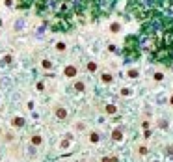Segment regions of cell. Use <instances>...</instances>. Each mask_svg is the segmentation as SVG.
Segmentation results:
<instances>
[{
    "instance_id": "1",
    "label": "cell",
    "mask_w": 173,
    "mask_h": 162,
    "mask_svg": "<svg viewBox=\"0 0 173 162\" xmlns=\"http://www.w3.org/2000/svg\"><path fill=\"white\" fill-rule=\"evenodd\" d=\"M64 75L67 78H74L78 75V67L74 65V64H69V65H65V69H64Z\"/></svg>"
},
{
    "instance_id": "2",
    "label": "cell",
    "mask_w": 173,
    "mask_h": 162,
    "mask_svg": "<svg viewBox=\"0 0 173 162\" xmlns=\"http://www.w3.org/2000/svg\"><path fill=\"white\" fill-rule=\"evenodd\" d=\"M71 11V2L69 0H61V2H58V13H69Z\"/></svg>"
},
{
    "instance_id": "3",
    "label": "cell",
    "mask_w": 173,
    "mask_h": 162,
    "mask_svg": "<svg viewBox=\"0 0 173 162\" xmlns=\"http://www.w3.org/2000/svg\"><path fill=\"white\" fill-rule=\"evenodd\" d=\"M54 116L61 121L67 119V108H65V106H56V108H54Z\"/></svg>"
},
{
    "instance_id": "4",
    "label": "cell",
    "mask_w": 173,
    "mask_h": 162,
    "mask_svg": "<svg viewBox=\"0 0 173 162\" xmlns=\"http://www.w3.org/2000/svg\"><path fill=\"white\" fill-rule=\"evenodd\" d=\"M88 138H89V144H93V145H97L101 142V134L97 130H88Z\"/></svg>"
},
{
    "instance_id": "5",
    "label": "cell",
    "mask_w": 173,
    "mask_h": 162,
    "mask_svg": "<svg viewBox=\"0 0 173 162\" xmlns=\"http://www.w3.org/2000/svg\"><path fill=\"white\" fill-rule=\"evenodd\" d=\"M101 82H103V84H112L114 82V75L108 73V71H103V73H101Z\"/></svg>"
},
{
    "instance_id": "6",
    "label": "cell",
    "mask_w": 173,
    "mask_h": 162,
    "mask_svg": "<svg viewBox=\"0 0 173 162\" xmlns=\"http://www.w3.org/2000/svg\"><path fill=\"white\" fill-rule=\"evenodd\" d=\"M74 130H76V132H88V125H86V121H74Z\"/></svg>"
},
{
    "instance_id": "7",
    "label": "cell",
    "mask_w": 173,
    "mask_h": 162,
    "mask_svg": "<svg viewBox=\"0 0 173 162\" xmlns=\"http://www.w3.org/2000/svg\"><path fill=\"white\" fill-rule=\"evenodd\" d=\"M24 117H21V116H15V117H11V125L13 127H17V129H21V127H24Z\"/></svg>"
},
{
    "instance_id": "8",
    "label": "cell",
    "mask_w": 173,
    "mask_h": 162,
    "mask_svg": "<svg viewBox=\"0 0 173 162\" xmlns=\"http://www.w3.org/2000/svg\"><path fill=\"white\" fill-rule=\"evenodd\" d=\"M112 140L114 142H121V140H123V130H121L119 127H116L112 130Z\"/></svg>"
},
{
    "instance_id": "9",
    "label": "cell",
    "mask_w": 173,
    "mask_h": 162,
    "mask_svg": "<svg viewBox=\"0 0 173 162\" xmlns=\"http://www.w3.org/2000/svg\"><path fill=\"white\" fill-rule=\"evenodd\" d=\"M30 144H32L34 147H39V145L43 144V136L41 134H34V136H30Z\"/></svg>"
},
{
    "instance_id": "10",
    "label": "cell",
    "mask_w": 173,
    "mask_h": 162,
    "mask_svg": "<svg viewBox=\"0 0 173 162\" xmlns=\"http://www.w3.org/2000/svg\"><path fill=\"white\" fill-rule=\"evenodd\" d=\"M104 114H108V116H116L117 114V106L116 104H106L104 106Z\"/></svg>"
},
{
    "instance_id": "11",
    "label": "cell",
    "mask_w": 173,
    "mask_h": 162,
    "mask_svg": "<svg viewBox=\"0 0 173 162\" xmlns=\"http://www.w3.org/2000/svg\"><path fill=\"white\" fill-rule=\"evenodd\" d=\"M69 145H71V138H64V140L58 144V149H61V151H65V149H69Z\"/></svg>"
},
{
    "instance_id": "12",
    "label": "cell",
    "mask_w": 173,
    "mask_h": 162,
    "mask_svg": "<svg viewBox=\"0 0 173 162\" xmlns=\"http://www.w3.org/2000/svg\"><path fill=\"white\" fill-rule=\"evenodd\" d=\"M73 88H74V92H78V93H82L86 89V84L82 80H74V84H73Z\"/></svg>"
},
{
    "instance_id": "13",
    "label": "cell",
    "mask_w": 173,
    "mask_h": 162,
    "mask_svg": "<svg viewBox=\"0 0 173 162\" xmlns=\"http://www.w3.org/2000/svg\"><path fill=\"white\" fill-rule=\"evenodd\" d=\"M86 69H88L89 73H95V71L99 69V65H97L95 62H88V65H86Z\"/></svg>"
},
{
    "instance_id": "14",
    "label": "cell",
    "mask_w": 173,
    "mask_h": 162,
    "mask_svg": "<svg viewBox=\"0 0 173 162\" xmlns=\"http://www.w3.org/2000/svg\"><path fill=\"white\" fill-rule=\"evenodd\" d=\"M41 67L45 71H50V69H52V62H50V60H41Z\"/></svg>"
},
{
    "instance_id": "15",
    "label": "cell",
    "mask_w": 173,
    "mask_h": 162,
    "mask_svg": "<svg viewBox=\"0 0 173 162\" xmlns=\"http://www.w3.org/2000/svg\"><path fill=\"white\" fill-rule=\"evenodd\" d=\"M65 49H67V45H65V43H56V50L58 52H65Z\"/></svg>"
},
{
    "instance_id": "16",
    "label": "cell",
    "mask_w": 173,
    "mask_h": 162,
    "mask_svg": "<svg viewBox=\"0 0 173 162\" xmlns=\"http://www.w3.org/2000/svg\"><path fill=\"white\" fill-rule=\"evenodd\" d=\"M138 155L140 157H145V155H147V147H145V145H140V147H138Z\"/></svg>"
},
{
    "instance_id": "17",
    "label": "cell",
    "mask_w": 173,
    "mask_h": 162,
    "mask_svg": "<svg viewBox=\"0 0 173 162\" xmlns=\"http://www.w3.org/2000/svg\"><path fill=\"white\" fill-rule=\"evenodd\" d=\"M30 6V0H19V7H28Z\"/></svg>"
},
{
    "instance_id": "18",
    "label": "cell",
    "mask_w": 173,
    "mask_h": 162,
    "mask_svg": "<svg viewBox=\"0 0 173 162\" xmlns=\"http://www.w3.org/2000/svg\"><path fill=\"white\" fill-rule=\"evenodd\" d=\"M101 162H117V159H116V157H112V159H110V157H103Z\"/></svg>"
},
{
    "instance_id": "19",
    "label": "cell",
    "mask_w": 173,
    "mask_h": 162,
    "mask_svg": "<svg viewBox=\"0 0 173 162\" xmlns=\"http://www.w3.org/2000/svg\"><path fill=\"white\" fill-rule=\"evenodd\" d=\"M155 80H156V82H162V80H164V75H162V73H155Z\"/></svg>"
},
{
    "instance_id": "20",
    "label": "cell",
    "mask_w": 173,
    "mask_h": 162,
    "mask_svg": "<svg viewBox=\"0 0 173 162\" xmlns=\"http://www.w3.org/2000/svg\"><path fill=\"white\" fill-rule=\"evenodd\" d=\"M45 2H47V0H35V6H37L39 9H43V6H45Z\"/></svg>"
},
{
    "instance_id": "21",
    "label": "cell",
    "mask_w": 173,
    "mask_h": 162,
    "mask_svg": "<svg viewBox=\"0 0 173 162\" xmlns=\"http://www.w3.org/2000/svg\"><path fill=\"white\" fill-rule=\"evenodd\" d=\"M128 77H130V78H136V77H138V71H136V69H130V71H128Z\"/></svg>"
},
{
    "instance_id": "22",
    "label": "cell",
    "mask_w": 173,
    "mask_h": 162,
    "mask_svg": "<svg viewBox=\"0 0 173 162\" xmlns=\"http://www.w3.org/2000/svg\"><path fill=\"white\" fill-rule=\"evenodd\" d=\"M35 88H37V92H43V89H45V82H37Z\"/></svg>"
},
{
    "instance_id": "23",
    "label": "cell",
    "mask_w": 173,
    "mask_h": 162,
    "mask_svg": "<svg viewBox=\"0 0 173 162\" xmlns=\"http://www.w3.org/2000/svg\"><path fill=\"white\" fill-rule=\"evenodd\" d=\"M11 60H13V58L9 56V54H7V56H4V60H2V64H11Z\"/></svg>"
},
{
    "instance_id": "24",
    "label": "cell",
    "mask_w": 173,
    "mask_h": 162,
    "mask_svg": "<svg viewBox=\"0 0 173 162\" xmlns=\"http://www.w3.org/2000/svg\"><path fill=\"white\" fill-rule=\"evenodd\" d=\"M110 30H112V32H119V24H117V22H114V24H112V28H110Z\"/></svg>"
},
{
    "instance_id": "25",
    "label": "cell",
    "mask_w": 173,
    "mask_h": 162,
    "mask_svg": "<svg viewBox=\"0 0 173 162\" xmlns=\"http://www.w3.org/2000/svg\"><path fill=\"white\" fill-rule=\"evenodd\" d=\"M128 93H130V89H127V88H125V89H121V95H125V97H128Z\"/></svg>"
},
{
    "instance_id": "26",
    "label": "cell",
    "mask_w": 173,
    "mask_h": 162,
    "mask_svg": "<svg viewBox=\"0 0 173 162\" xmlns=\"http://www.w3.org/2000/svg\"><path fill=\"white\" fill-rule=\"evenodd\" d=\"M170 104L173 106V93H171V97H170Z\"/></svg>"
}]
</instances>
